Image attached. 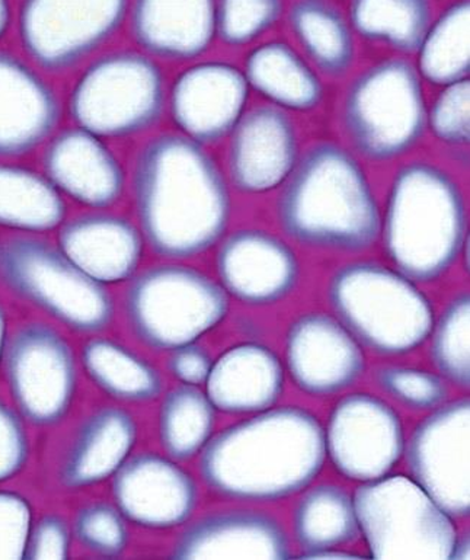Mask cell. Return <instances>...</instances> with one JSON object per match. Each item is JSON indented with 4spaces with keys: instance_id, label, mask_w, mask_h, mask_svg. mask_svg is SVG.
Returning a JSON list of instances; mask_svg holds the SVG:
<instances>
[{
    "instance_id": "obj_38",
    "label": "cell",
    "mask_w": 470,
    "mask_h": 560,
    "mask_svg": "<svg viewBox=\"0 0 470 560\" xmlns=\"http://www.w3.org/2000/svg\"><path fill=\"white\" fill-rule=\"evenodd\" d=\"M380 389L412 411H434L449 400V386L440 374L427 370L385 365L376 372Z\"/></svg>"
},
{
    "instance_id": "obj_6",
    "label": "cell",
    "mask_w": 470,
    "mask_h": 560,
    "mask_svg": "<svg viewBox=\"0 0 470 560\" xmlns=\"http://www.w3.org/2000/svg\"><path fill=\"white\" fill-rule=\"evenodd\" d=\"M230 307L221 282L181 264L148 268L130 280L125 294L131 334L155 351L199 341L226 319Z\"/></svg>"
},
{
    "instance_id": "obj_46",
    "label": "cell",
    "mask_w": 470,
    "mask_h": 560,
    "mask_svg": "<svg viewBox=\"0 0 470 560\" xmlns=\"http://www.w3.org/2000/svg\"><path fill=\"white\" fill-rule=\"evenodd\" d=\"M12 21V9L9 0H0V39L7 35Z\"/></svg>"
},
{
    "instance_id": "obj_12",
    "label": "cell",
    "mask_w": 470,
    "mask_h": 560,
    "mask_svg": "<svg viewBox=\"0 0 470 560\" xmlns=\"http://www.w3.org/2000/svg\"><path fill=\"white\" fill-rule=\"evenodd\" d=\"M129 8L130 0H22L21 46L37 68L66 72L117 34Z\"/></svg>"
},
{
    "instance_id": "obj_30",
    "label": "cell",
    "mask_w": 470,
    "mask_h": 560,
    "mask_svg": "<svg viewBox=\"0 0 470 560\" xmlns=\"http://www.w3.org/2000/svg\"><path fill=\"white\" fill-rule=\"evenodd\" d=\"M289 24L320 72L341 77L353 66V30L340 9L328 0H294L289 11Z\"/></svg>"
},
{
    "instance_id": "obj_21",
    "label": "cell",
    "mask_w": 470,
    "mask_h": 560,
    "mask_svg": "<svg viewBox=\"0 0 470 560\" xmlns=\"http://www.w3.org/2000/svg\"><path fill=\"white\" fill-rule=\"evenodd\" d=\"M60 118L50 83L20 57L0 50V159L34 152L51 139Z\"/></svg>"
},
{
    "instance_id": "obj_32",
    "label": "cell",
    "mask_w": 470,
    "mask_h": 560,
    "mask_svg": "<svg viewBox=\"0 0 470 560\" xmlns=\"http://www.w3.org/2000/svg\"><path fill=\"white\" fill-rule=\"evenodd\" d=\"M216 412L200 386L181 383L169 390L157 417V434L166 456L177 462L199 456L214 435Z\"/></svg>"
},
{
    "instance_id": "obj_5",
    "label": "cell",
    "mask_w": 470,
    "mask_h": 560,
    "mask_svg": "<svg viewBox=\"0 0 470 560\" xmlns=\"http://www.w3.org/2000/svg\"><path fill=\"white\" fill-rule=\"evenodd\" d=\"M336 317L362 347L379 355H406L432 334L434 308L415 281L371 261L346 264L328 287Z\"/></svg>"
},
{
    "instance_id": "obj_27",
    "label": "cell",
    "mask_w": 470,
    "mask_h": 560,
    "mask_svg": "<svg viewBox=\"0 0 470 560\" xmlns=\"http://www.w3.org/2000/svg\"><path fill=\"white\" fill-rule=\"evenodd\" d=\"M244 73L249 88L284 112H312L324 98L318 74L285 43L255 48L246 59Z\"/></svg>"
},
{
    "instance_id": "obj_29",
    "label": "cell",
    "mask_w": 470,
    "mask_h": 560,
    "mask_svg": "<svg viewBox=\"0 0 470 560\" xmlns=\"http://www.w3.org/2000/svg\"><path fill=\"white\" fill-rule=\"evenodd\" d=\"M82 365L87 378L117 402H152L164 390L155 365L109 338L87 339L82 348Z\"/></svg>"
},
{
    "instance_id": "obj_13",
    "label": "cell",
    "mask_w": 470,
    "mask_h": 560,
    "mask_svg": "<svg viewBox=\"0 0 470 560\" xmlns=\"http://www.w3.org/2000/svg\"><path fill=\"white\" fill-rule=\"evenodd\" d=\"M470 402L454 400L434 409L406 443L408 470L451 518L470 514Z\"/></svg>"
},
{
    "instance_id": "obj_40",
    "label": "cell",
    "mask_w": 470,
    "mask_h": 560,
    "mask_svg": "<svg viewBox=\"0 0 470 560\" xmlns=\"http://www.w3.org/2000/svg\"><path fill=\"white\" fill-rule=\"evenodd\" d=\"M33 506L21 493L0 489V560L24 559Z\"/></svg>"
},
{
    "instance_id": "obj_11",
    "label": "cell",
    "mask_w": 470,
    "mask_h": 560,
    "mask_svg": "<svg viewBox=\"0 0 470 560\" xmlns=\"http://www.w3.org/2000/svg\"><path fill=\"white\" fill-rule=\"evenodd\" d=\"M4 376L15 409L35 427L59 425L78 392L77 355L68 339L43 322L21 325L8 339Z\"/></svg>"
},
{
    "instance_id": "obj_15",
    "label": "cell",
    "mask_w": 470,
    "mask_h": 560,
    "mask_svg": "<svg viewBox=\"0 0 470 560\" xmlns=\"http://www.w3.org/2000/svg\"><path fill=\"white\" fill-rule=\"evenodd\" d=\"M109 480L114 504L127 522L146 530L186 526L199 506L195 478L169 456L131 454Z\"/></svg>"
},
{
    "instance_id": "obj_47",
    "label": "cell",
    "mask_w": 470,
    "mask_h": 560,
    "mask_svg": "<svg viewBox=\"0 0 470 560\" xmlns=\"http://www.w3.org/2000/svg\"><path fill=\"white\" fill-rule=\"evenodd\" d=\"M469 558H470L469 535H463L462 537L458 536V539H456L454 552H451V559L469 560Z\"/></svg>"
},
{
    "instance_id": "obj_41",
    "label": "cell",
    "mask_w": 470,
    "mask_h": 560,
    "mask_svg": "<svg viewBox=\"0 0 470 560\" xmlns=\"http://www.w3.org/2000/svg\"><path fill=\"white\" fill-rule=\"evenodd\" d=\"M31 443L25 420L0 399V483L16 478L28 465Z\"/></svg>"
},
{
    "instance_id": "obj_42",
    "label": "cell",
    "mask_w": 470,
    "mask_h": 560,
    "mask_svg": "<svg viewBox=\"0 0 470 560\" xmlns=\"http://www.w3.org/2000/svg\"><path fill=\"white\" fill-rule=\"evenodd\" d=\"M72 526L57 514L43 515L33 523L24 559H69L73 544Z\"/></svg>"
},
{
    "instance_id": "obj_18",
    "label": "cell",
    "mask_w": 470,
    "mask_h": 560,
    "mask_svg": "<svg viewBox=\"0 0 470 560\" xmlns=\"http://www.w3.org/2000/svg\"><path fill=\"white\" fill-rule=\"evenodd\" d=\"M230 136L227 172L242 194L258 196L281 187L301 158L296 126L272 104L245 112Z\"/></svg>"
},
{
    "instance_id": "obj_14",
    "label": "cell",
    "mask_w": 470,
    "mask_h": 560,
    "mask_svg": "<svg viewBox=\"0 0 470 560\" xmlns=\"http://www.w3.org/2000/svg\"><path fill=\"white\" fill-rule=\"evenodd\" d=\"M325 447L338 474L366 483L395 469L406 450V432L401 418L384 399L346 395L329 417Z\"/></svg>"
},
{
    "instance_id": "obj_31",
    "label": "cell",
    "mask_w": 470,
    "mask_h": 560,
    "mask_svg": "<svg viewBox=\"0 0 470 560\" xmlns=\"http://www.w3.org/2000/svg\"><path fill=\"white\" fill-rule=\"evenodd\" d=\"M293 528L302 553L354 544L360 527L353 498L337 485L309 489L294 510Z\"/></svg>"
},
{
    "instance_id": "obj_24",
    "label": "cell",
    "mask_w": 470,
    "mask_h": 560,
    "mask_svg": "<svg viewBox=\"0 0 470 560\" xmlns=\"http://www.w3.org/2000/svg\"><path fill=\"white\" fill-rule=\"evenodd\" d=\"M139 427L121 407H101L81 422L61 457L57 482L68 492L109 480L133 454Z\"/></svg>"
},
{
    "instance_id": "obj_4",
    "label": "cell",
    "mask_w": 470,
    "mask_h": 560,
    "mask_svg": "<svg viewBox=\"0 0 470 560\" xmlns=\"http://www.w3.org/2000/svg\"><path fill=\"white\" fill-rule=\"evenodd\" d=\"M469 236L467 202L442 167L412 162L395 175L380 237L395 270L415 282L440 279Z\"/></svg>"
},
{
    "instance_id": "obj_16",
    "label": "cell",
    "mask_w": 470,
    "mask_h": 560,
    "mask_svg": "<svg viewBox=\"0 0 470 560\" xmlns=\"http://www.w3.org/2000/svg\"><path fill=\"white\" fill-rule=\"evenodd\" d=\"M285 368L294 385L310 396L350 389L366 370L362 343L327 313H307L290 325Z\"/></svg>"
},
{
    "instance_id": "obj_8",
    "label": "cell",
    "mask_w": 470,
    "mask_h": 560,
    "mask_svg": "<svg viewBox=\"0 0 470 560\" xmlns=\"http://www.w3.org/2000/svg\"><path fill=\"white\" fill-rule=\"evenodd\" d=\"M427 109L419 70L408 60H384L346 90L342 126L364 158L392 161L423 138Z\"/></svg>"
},
{
    "instance_id": "obj_22",
    "label": "cell",
    "mask_w": 470,
    "mask_h": 560,
    "mask_svg": "<svg viewBox=\"0 0 470 560\" xmlns=\"http://www.w3.org/2000/svg\"><path fill=\"white\" fill-rule=\"evenodd\" d=\"M289 537L272 515L255 510H226L190 524L171 550V558L289 559Z\"/></svg>"
},
{
    "instance_id": "obj_2",
    "label": "cell",
    "mask_w": 470,
    "mask_h": 560,
    "mask_svg": "<svg viewBox=\"0 0 470 560\" xmlns=\"http://www.w3.org/2000/svg\"><path fill=\"white\" fill-rule=\"evenodd\" d=\"M325 460L318 418L297 407H272L214 434L200 453V475L219 497L266 504L305 491Z\"/></svg>"
},
{
    "instance_id": "obj_33",
    "label": "cell",
    "mask_w": 470,
    "mask_h": 560,
    "mask_svg": "<svg viewBox=\"0 0 470 560\" xmlns=\"http://www.w3.org/2000/svg\"><path fill=\"white\" fill-rule=\"evenodd\" d=\"M430 0H351L350 22L360 37L401 52H416L432 22Z\"/></svg>"
},
{
    "instance_id": "obj_35",
    "label": "cell",
    "mask_w": 470,
    "mask_h": 560,
    "mask_svg": "<svg viewBox=\"0 0 470 560\" xmlns=\"http://www.w3.org/2000/svg\"><path fill=\"white\" fill-rule=\"evenodd\" d=\"M470 295L451 299L440 317L434 320L430 357L440 376L451 385L470 387Z\"/></svg>"
},
{
    "instance_id": "obj_44",
    "label": "cell",
    "mask_w": 470,
    "mask_h": 560,
    "mask_svg": "<svg viewBox=\"0 0 470 560\" xmlns=\"http://www.w3.org/2000/svg\"><path fill=\"white\" fill-rule=\"evenodd\" d=\"M298 559L306 560H353V559H364L362 555H357L354 552H346V550L337 548V549H324L316 550V552H307L298 555Z\"/></svg>"
},
{
    "instance_id": "obj_9",
    "label": "cell",
    "mask_w": 470,
    "mask_h": 560,
    "mask_svg": "<svg viewBox=\"0 0 470 560\" xmlns=\"http://www.w3.org/2000/svg\"><path fill=\"white\" fill-rule=\"evenodd\" d=\"M360 535L377 560H450L454 518L410 476L388 475L355 489Z\"/></svg>"
},
{
    "instance_id": "obj_43",
    "label": "cell",
    "mask_w": 470,
    "mask_h": 560,
    "mask_svg": "<svg viewBox=\"0 0 470 560\" xmlns=\"http://www.w3.org/2000/svg\"><path fill=\"white\" fill-rule=\"evenodd\" d=\"M212 365V357L197 342L171 351L168 360L171 374L183 385H205Z\"/></svg>"
},
{
    "instance_id": "obj_1",
    "label": "cell",
    "mask_w": 470,
    "mask_h": 560,
    "mask_svg": "<svg viewBox=\"0 0 470 560\" xmlns=\"http://www.w3.org/2000/svg\"><path fill=\"white\" fill-rule=\"evenodd\" d=\"M133 197L144 244L162 258L199 257L230 226L225 176L203 144L184 135H160L140 149Z\"/></svg>"
},
{
    "instance_id": "obj_17",
    "label": "cell",
    "mask_w": 470,
    "mask_h": 560,
    "mask_svg": "<svg viewBox=\"0 0 470 560\" xmlns=\"http://www.w3.org/2000/svg\"><path fill=\"white\" fill-rule=\"evenodd\" d=\"M219 282L246 306H271L296 289L301 264L279 236L242 229L221 241L216 255Z\"/></svg>"
},
{
    "instance_id": "obj_28",
    "label": "cell",
    "mask_w": 470,
    "mask_h": 560,
    "mask_svg": "<svg viewBox=\"0 0 470 560\" xmlns=\"http://www.w3.org/2000/svg\"><path fill=\"white\" fill-rule=\"evenodd\" d=\"M66 202L46 175L0 162V228L20 235H43L59 229Z\"/></svg>"
},
{
    "instance_id": "obj_10",
    "label": "cell",
    "mask_w": 470,
    "mask_h": 560,
    "mask_svg": "<svg viewBox=\"0 0 470 560\" xmlns=\"http://www.w3.org/2000/svg\"><path fill=\"white\" fill-rule=\"evenodd\" d=\"M164 73L151 56L114 51L87 66L70 95V116L103 139L130 138L151 129L164 113Z\"/></svg>"
},
{
    "instance_id": "obj_26",
    "label": "cell",
    "mask_w": 470,
    "mask_h": 560,
    "mask_svg": "<svg viewBox=\"0 0 470 560\" xmlns=\"http://www.w3.org/2000/svg\"><path fill=\"white\" fill-rule=\"evenodd\" d=\"M284 368L271 348L237 343L213 361L205 394L218 411L254 416L279 402L284 392Z\"/></svg>"
},
{
    "instance_id": "obj_36",
    "label": "cell",
    "mask_w": 470,
    "mask_h": 560,
    "mask_svg": "<svg viewBox=\"0 0 470 560\" xmlns=\"http://www.w3.org/2000/svg\"><path fill=\"white\" fill-rule=\"evenodd\" d=\"M73 539L96 558L117 559L129 548L130 533L116 504L94 501L81 506L72 523Z\"/></svg>"
},
{
    "instance_id": "obj_3",
    "label": "cell",
    "mask_w": 470,
    "mask_h": 560,
    "mask_svg": "<svg viewBox=\"0 0 470 560\" xmlns=\"http://www.w3.org/2000/svg\"><path fill=\"white\" fill-rule=\"evenodd\" d=\"M281 187L277 220L297 244L362 253L379 241L381 213L371 180L342 145H312Z\"/></svg>"
},
{
    "instance_id": "obj_34",
    "label": "cell",
    "mask_w": 470,
    "mask_h": 560,
    "mask_svg": "<svg viewBox=\"0 0 470 560\" xmlns=\"http://www.w3.org/2000/svg\"><path fill=\"white\" fill-rule=\"evenodd\" d=\"M470 3H451L430 25L419 48V73L433 85L447 86L469 79Z\"/></svg>"
},
{
    "instance_id": "obj_39",
    "label": "cell",
    "mask_w": 470,
    "mask_h": 560,
    "mask_svg": "<svg viewBox=\"0 0 470 560\" xmlns=\"http://www.w3.org/2000/svg\"><path fill=\"white\" fill-rule=\"evenodd\" d=\"M427 127L442 143L469 144L470 140V81L451 83L427 109Z\"/></svg>"
},
{
    "instance_id": "obj_25",
    "label": "cell",
    "mask_w": 470,
    "mask_h": 560,
    "mask_svg": "<svg viewBox=\"0 0 470 560\" xmlns=\"http://www.w3.org/2000/svg\"><path fill=\"white\" fill-rule=\"evenodd\" d=\"M129 11L134 42L157 59H197L216 37V0H133Z\"/></svg>"
},
{
    "instance_id": "obj_19",
    "label": "cell",
    "mask_w": 470,
    "mask_h": 560,
    "mask_svg": "<svg viewBox=\"0 0 470 560\" xmlns=\"http://www.w3.org/2000/svg\"><path fill=\"white\" fill-rule=\"evenodd\" d=\"M245 73L223 61H205L179 74L171 91V116L181 135L200 144L216 143L246 112Z\"/></svg>"
},
{
    "instance_id": "obj_20",
    "label": "cell",
    "mask_w": 470,
    "mask_h": 560,
    "mask_svg": "<svg viewBox=\"0 0 470 560\" xmlns=\"http://www.w3.org/2000/svg\"><path fill=\"white\" fill-rule=\"evenodd\" d=\"M43 167L61 196L92 210L109 209L125 192L126 174L116 153L103 138L78 126L52 136Z\"/></svg>"
},
{
    "instance_id": "obj_23",
    "label": "cell",
    "mask_w": 470,
    "mask_h": 560,
    "mask_svg": "<svg viewBox=\"0 0 470 560\" xmlns=\"http://www.w3.org/2000/svg\"><path fill=\"white\" fill-rule=\"evenodd\" d=\"M59 248L91 279L104 285L130 281L142 262V232L129 219L94 210L63 222Z\"/></svg>"
},
{
    "instance_id": "obj_45",
    "label": "cell",
    "mask_w": 470,
    "mask_h": 560,
    "mask_svg": "<svg viewBox=\"0 0 470 560\" xmlns=\"http://www.w3.org/2000/svg\"><path fill=\"white\" fill-rule=\"evenodd\" d=\"M8 339V315L2 304H0V365L3 364L4 351H7Z\"/></svg>"
},
{
    "instance_id": "obj_7",
    "label": "cell",
    "mask_w": 470,
    "mask_h": 560,
    "mask_svg": "<svg viewBox=\"0 0 470 560\" xmlns=\"http://www.w3.org/2000/svg\"><path fill=\"white\" fill-rule=\"evenodd\" d=\"M0 281L73 332H103L116 313L107 285L91 279L59 246L38 235L12 236L0 244Z\"/></svg>"
},
{
    "instance_id": "obj_37",
    "label": "cell",
    "mask_w": 470,
    "mask_h": 560,
    "mask_svg": "<svg viewBox=\"0 0 470 560\" xmlns=\"http://www.w3.org/2000/svg\"><path fill=\"white\" fill-rule=\"evenodd\" d=\"M283 11V0H216V35L226 46H248L272 28Z\"/></svg>"
}]
</instances>
